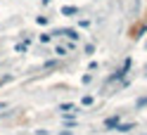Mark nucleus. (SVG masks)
<instances>
[{"instance_id": "2", "label": "nucleus", "mask_w": 147, "mask_h": 135, "mask_svg": "<svg viewBox=\"0 0 147 135\" xmlns=\"http://www.w3.org/2000/svg\"><path fill=\"white\" fill-rule=\"evenodd\" d=\"M133 130V123H126V126H116V133H128Z\"/></svg>"}, {"instance_id": "1", "label": "nucleus", "mask_w": 147, "mask_h": 135, "mask_svg": "<svg viewBox=\"0 0 147 135\" xmlns=\"http://www.w3.org/2000/svg\"><path fill=\"white\" fill-rule=\"evenodd\" d=\"M116 126H119V116H109L105 121V128H116Z\"/></svg>"}]
</instances>
